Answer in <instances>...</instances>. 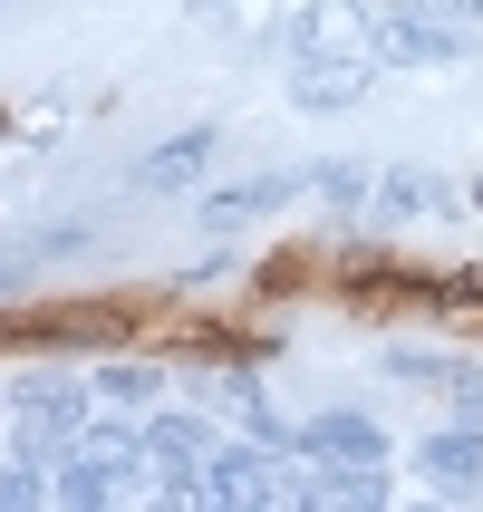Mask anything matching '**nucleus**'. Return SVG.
Masks as SVG:
<instances>
[{"label":"nucleus","mask_w":483,"mask_h":512,"mask_svg":"<svg viewBox=\"0 0 483 512\" xmlns=\"http://www.w3.org/2000/svg\"><path fill=\"white\" fill-rule=\"evenodd\" d=\"M87 397H97V387H78V377H29L10 445H20L29 464H49V455L68 464V455H78V435H87Z\"/></svg>","instance_id":"obj_1"},{"label":"nucleus","mask_w":483,"mask_h":512,"mask_svg":"<svg viewBox=\"0 0 483 512\" xmlns=\"http://www.w3.org/2000/svg\"><path fill=\"white\" fill-rule=\"evenodd\" d=\"M464 49V20L445 0H406V10H377L368 20V58L377 68H445Z\"/></svg>","instance_id":"obj_2"},{"label":"nucleus","mask_w":483,"mask_h":512,"mask_svg":"<svg viewBox=\"0 0 483 512\" xmlns=\"http://www.w3.org/2000/svg\"><path fill=\"white\" fill-rule=\"evenodd\" d=\"M368 20H377V10H358V0H310V10L281 29V49H290V68H310V58H348V49H368Z\"/></svg>","instance_id":"obj_3"},{"label":"nucleus","mask_w":483,"mask_h":512,"mask_svg":"<svg viewBox=\"0 0 483 512\" xmlns=\"http://www.w3.org/2000/svg\"><path fill=\"white\" fill-rule=\"evenodd\" d=\"M145 455H155V474H194V464H213V426L184 416V406H155L145 416Z\"/></svg>","instance_id":"obj_4"},{"label":"nucleus","mask_w":483,"mask_h":512,"mask_svg":"<svg viewBox=\"0 0 483 512\" xmlns=\"http://www.w3.org/2000/svg\"><path fill=\"white\" fill-rule=\"evenodd\" d=\"M300 455L319 464H387V435H377V416H319V426H300Z\"/></svg>","instance_id":"obj_5"},{"label":"nucleus","mask_w":483,"mask_h":512,"mask_svg":"<svg viewBox=\"0 0 483 512\" xmlns=\"http://www.w3.org/2000/svg\"><path fill=\"white\" fill-rule=\"evenodd\" d=\"M368 78H377V58H310V68H300V107L310 116H339V107H358V97H368Z\"/></svg>","instance_id":"obj_6"},{"label":"nucleus","mask_w":483,"mask_h":512,"mask_svg":"<svg viewBox=\"0 0 483 512\" xmlns=\"http://www.w3.org/2000/svg\"><path fill=\"white\" fill-rule=\"evenodd\" d=\"M300 503L377 512V503H387V464H319V474H300Z\"/></svg>","instance_id":"obj_7"},{"label":"nucleus","mask_w":483,"mask_h":512,"mask_svg":"<svg viewBox=\"0 0 483 512\" xmlns=\"http://www.w3.org/2000/svg\"><path fill=\"white\" fill-rule=\"evenodd\" d=\"M416 474H426V484H483V426L474 416H464V426H445V435H426V445H416Z\"/></svg>","instance_id":"obj_8"},{"label":"nucleus","mask_w":483,"mask_h":512,"mask_svg":"<svg viewBox=\"0 0 483 512\" xmlns=\"http://www.w3.org/2000/svg\"><path fill=\"white\" fill-rule=\"evenodd\" d=\"M300 184H310V174H252V184H223V194H203V223L232 232V223H252V213H281Z\"/></svg>","instance_id":"obj_9"},{"label":"nucleus","mask_w":483,"mask_h":512,"mask_svg":"<svg viewBox=\"0 0 483 512\" xmlns=\"http://www.w3.org/2000/svg\"><path fill=\"white\" fill-rule=\"evenodd\" d=\"M194 165H213V126H174L136 165V194H174V184H194Z\"/></svg>","instance_id":"obj_10"},{"label":"nucleus","mask_w":483,"mask_h":512,"mask_svg":"<svg viewBox=\"0 0 483 512\" xmlns=\"http://www.w3.org/2000/svg\"><path fill=\"white\" fill-rule=\"evenodd\" d=\"M387 368H397L406 387H445V397H455V416H483V377H474V368H455V358H426V348H397Z\"/></svg>","instance_id":"obj_11"},{"label":"nucleus","mask_w":483,"mask_h":512,"mask_svg":"<svg viewBox=\"0 0 483 512\" xmlns=\"http://www.w3.org/2000/svg\"><path fill=\"white\" fill-rule=\"evenodd\" d=\"M97 397L107 406H155L165 397V368L155 358H116V368H97Z\"/></svg>","instance_id":"obj_12"},{"label":"nucleus","mask_w":483,"mask_h":512,"mask_svg":"<svg viewBox=\"0 0 483 512\" xmlns=\"http://www.w3.org/2000/svg\"><path fill=\"white\" fill-rule=\"evenodd\" d=\"M426 203H435V174L387 165V184H377V213H397V223H406V213H426Z\"/></svg>","instance_id":"obj_13"},{"label":"nucleus","mask_w":483,"mask_h":512,"mask_svg":"<svg viewBox=\"0 0 483 512\" xmlns=\"http://www.w3.org/2000/svg\"><path fill=\"white\" fill-rule=\"evenodd\" d=\"M310 184L329 203H377V174L368 165H348V155H329V165H310Z\"/></svg>","instance_id":"obj_14"},{"label":"nucleus","mask_w":483,"mask_h":512,"mask_svg":"<svg viewBox=\"0 0 483 512\" xmlns=\"http://www.w3.org/2000/svg\"><path fill=\"white\" fill-rule=\"evenodd\" d=\"M29 503H49V484H39L29 455H10V464H0V512H29Z\"/></svg>","instance_id":"obj_15"},{"label":"nucleus","mask_w":483,"mask_h":512,"mask_svg":"<svg viewBox=\"0 0 483 512\" xmlns=\"http://www.w3.org/2000/svg\"><path fill=\"white\" fill-rule=\"evenodd\" d=\"M242 426H252V445H281V455H300V426H281L261 397H242Z\"/></svg>","instance_id":"obj_16"},{"label":"nucleus","mask_w":483,"mask_h":512,"mask_svg":"<svg viewBox=\"0 0 483 512\" xmlns=\"http://www.w3.org/2000/svg\"><path fill=\"white\" fill-rule=\"evenodd\" d=\"M445 10H455V20H464V29H474V20H483V0H445Z\"/></svg>","instance_id":"obj_17"},{"label":"nucleus","mask_w":483,"mask_h":512,"mask_svg":"<svg viewBox=\"0 0 483 512\" xmlns=\"http://www.w3.org/2000/svg\"><path fill=\"white\" fill-rule=\"evenodd\" d=\"M474 203H483V184H474Z\"/></svg>","instance_id":"obj_18"}]
</instances>
